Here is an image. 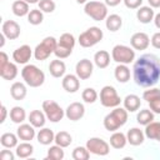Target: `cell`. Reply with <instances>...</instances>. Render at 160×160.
I'll return each mask as SVG.
<instances>
[{
    "label": "cell",
    "instance_id": "6da1fadb",
    "mask_svg": "<svg viewBox=\"0 0 160 160\" xmlns=\"http://www.w3.org/2000/svg\"><path fill=\"white\" fill-rule=\"evenodd\" d=\"M132 76L139 86H154L160 79V59L154 54L141 55L134 64Z\"/></svg>",
    "mask_w": 160,
    "mask_h": 160
},
{
    "label": "cell",
    "instance_id": "7a4b0ae2",
    "mask_svg": "<svg viewBox=\"0 0 160 160\" xmlns=\"http://www.w3.org/2000/svg\"><path fill=\"white\" fill-rule=\"evenodd\" d=\"M128 121V110L125 108H115L104 118V128L108 131H116Z\"/></svg>",
    "mask_w": 160,
    "mask_h": 160
},
{
    "label": "cell",
    "instance_id": "3957f363",
    "mask_svg": "<svg viewBox=\"0 0 160 160\" xmlns=\"http://www.w3.org/2000/svg\"><path fill=\"white\" fill-rule=\"evenodd\" d=\"M21 76H22V80L25 81V84L29 85L30 88H39L45 81L44 71L32 64H28L22 68Z\"/></svg>",
    "mask_w": 160,
    "mask_h": 160
},
{
    "label": "cell",
    "instance_id": "277c9868",
    "mask_svg": "<svg viewBox=\"0 0 160 160\" xmlns=\"http://www.w3.org/2000/svg\"><path fill=\"white\" fill-rule=\"evenodd\" d=\"M56 46H58V40L54 36H46L34 49V56H35V59L39 60V61L46 60L50 56V54L54 52V50L56 49Z\"/></svg>",
    "mask_w": 160,
    "mask_h": 160
},
{
    "label": "cell",
    "instance_id": "5b68a950",
    "mask_svg": "<svg viewBox=\"0 0 160 160\" xmlns=\"http://www.w3.org/2000/svg\"><path fill=\"white\" fill-rule=\"evenodd\" d=\"M102 36H104V34L100 28L91 26L79 35V44L82 48H91V46L96 45L99 41H101Z\"/></svg>",
    "mask_w": 160,
    "mask_h": 160
},
{
    "label": "cell",
    "instance_id": "8992f818",
    "mask_svg": "<svg viewBox=\"0 0 160 160\" xmlns=\"http://www.w3.org/2000/svg\"><path fill=\"white\" fill-rule=\"evenodd\" d=\"M84 11L95 21H101L108 18V5L100 1H89L85 4Z\"/></svg>",
    "mask_w": 160,
    "mask_h": 160
},
{
    "label": "cell",
    "instance_id": "52a82bcc",
    "mask_svg": "<svg viewBox=\"0 0 160 160\" xmlns=\"http://www.w3.org/2000/svg\"><path fill=\"white\" fill-rule=\"evenodd\" d=\"M111 58L118 64H130L135 60V50L126 45H115L111 50Z\"/></svg>",
    "mask_w": 160,
    "mask_h": 160
},
{
    "label": "cell",
    "instance_id": "ba28073f",
    "mask_svg": "<svg viewBox=\"0 0 160 160\" xmlns=\"http://www.w3.org/2000/svg\"><path fill=\"white\" fill-rule=\"evenodd\" d=\"M100 102L105 108H116L120 105L121 99L118 95V91L111 85H105L100 90Z\"/></svg>",
    "mask_w": 160,
    "mask_h": 160
},
{
    "label": "cell",
    "instance_id": "9c48e42d",
    "mask_svg": "<svg viewBox=\"0 0 160 160\" xmlns=\"http://www.w3.org/2000/svg\"><path fill=\"white\" fill-rule=\"evenodd\" d=\"M42 110H44V112L46 115V119L50 120L51 122L60 121L65 115V111L54 100H45L42 102Z\"/></svg>",
    "mask_w": 160,
    "mask_h": 160
},
{
    "label": "cell",
    "instance_id": "30bf717a",
    "mask_svg": "<svg viewBox=\"0 0 160 160\" xmlns=\"http://www.w3.org/2000/svg\"><path fill=\"white\" fill-rule=\"evenodd\" d=\"M88 150L90 151V154H94V155H99V156H105L109 154L110 151V145L100 139V138H90L88 141H86V145Z\"/></svg>",
    "mask_w": 160,
    "mask_h": 160
},
{
    "label": "cell",
    "instance_id": "8fae6325",
    "mask_svg": "<svg viewBox=\"0 0 160 160\" xmlns=\"http://www.w3.org/2000/svg\"><path fill=\"white\" fill-rule=\"evenodd\" d=\"M94 65L89 59H81L75 66V72L80 80H86L92 75Z\"/></svg>",
    "mask_w": 160,
    "mask_h": 160
},
{
    "label": "cell",
    "instance_id": "7c38bea8",
    "mask_svg": "<svg viewBox=\"0 0 160 160\" xmlns=\"http://www.w3.org/2000/svg\"><path fill=\"white\" fill-rule=\"evenodd\" d=\"M20 25L14 21V20H6L2 22V26H1V32L6 36V39L9 40H15L20 36Z\"/></svg>",
    "mask_w": 160,
    "mask_h": 160
},
{
    "label": "cell",
    "instance_id": "4fadbf2b",
    "mask_svg": "<svg viewBox=\"0 0 160 160\" xmlns=\"http://www.w3.org/2000/svg\"><path fill=\"white\" fill-rule=\"evenodd\" d=\"M130 45L134 50H145L150 45V38L148 34H145L142 31L135 32L130 38Z\"/></svg>",
    "mask_w": 160,
    "mask_h": 160
},
{
    "label": "cell",
    "instance_id": "5bb4252c",
    "mask_svg": "<svg viewBox=\"0 0 160 160\" xmlns=\"http://www.w3.org/2000/svg\"><path fill=\"white\" fill-rule=\"evenodd\" d=\"M84 114H85V108L81 102H78V101L71 102L65 110V116L71 121L80 120L84 116Z\"/></svg>",
    "mask_w": 160,
    "mask_h": 160
},
{
    "label": "cell",
    "instance_id": "9a60e30c",
    "mask_svg": "<svg viewBox=\"0 0 160 160\" xmlns=\"http://www.w3.org/2000/svg\"><path fill=\"white\" fill-rule=\"evenodd\" d=\"M32 55V50L29 45H21L12 52V59L16 64H28Z\"/></svg>",
    "mask_w": 160,
    "mask_h": 160
},
{
    "label": "cell",
    "instance_id": "2e32d148",
    "mask_svg": "<svg viewBox=\"0 0 160 160\" xmlns=\"http://www.w3.org/2000/svg\"><path fill=\"white\" fill-rule=\"evenodd\" d=\"M61 85H62V89L66 91V92H70V94H74L79 90L80 88V79L78 78V75H74V74H68L62 78V81H61Z\"/></svg>",
    "mask_w": 160,
    "mask_h": 160
},
{
    "label": "cell",
    "instance_id": "e0dca14e",
    "mask_svg": "<svg viewBox=\"0 0 160 160\" xmlns=\"http://www.w3.org/2000/svg\"><path fill=\"white\" fill-rule=\"evenodd\" d=\"M16 135L22 141H31L36 136V132L31 124H21L16 130Z\"/></svg>",
    "mask_w": 160,
    "mask_h": 160
},
{
    "label": "cell",
    "instance_id": "ac0fdd59",
    "mask_svg": "<svg viewBox=\"0 0 160 160\" xmlns=\"http://www.w3.org/2000/svg\"><path fill=\"white\" fill-rule=\"evenodd\" d=\"M126 139L128 142L132 146H138L141 145L144 142L145 139V132L142 130H140L139 128H131L128 132H126Z\"/></svg>",
    "mask_w": 160,
    "mask_h": 160
},
{
    "label": "cell",
    "instance_id": "d6986e66",
    "mask_svg": "<svg viewBox=\"0 0 160 160\" xmlns=\"http://www.w3.org/2000/svg\"><path fill=\"white\" fill-rule=\"evenodd\" d=\"M155 12L151 6H140L136 11V18L141 24H149L154 20Z\"/></svg>",
    "mask_w": 160,
    "mask_h": 160
},
{
    "label": "cell",
    "instance_id": "ffe728a7",
    "mask_svg": "<svg viewBox=\"0 0 160 160\" xmlns=\"http://www.w3.org/2000/svg\"><path fill=\"white\" fill-rule=\"evenodd\" d=\"M26 94H28L26 86H25V84H22L20 81H15L10 88V95L14 100H18V101L24 100Z\"/></svg>",
    "mask_w": 160,
    "mask_h": 160
},
{
    "label": "cell",
    "instance_id": "44dd1931",
    "mask_svg": "<svg viewBox=\"0 0 160 160\" xmlns=\"http://www.w3.org/2000/svg\"><path fill=\"white\" fill-rule=\"evenodd\" d=\"M49 71H50L51 76H54V78H61V76H64V74L66 71V65H65L64 61H61L59 59L52 60L49 64Z\"/></svg>",
    "mask_w": 160,
    "mask_h": 160
},
{
    "label": "cell",
    "instance_id": "7402d4cb",
    "mask_svg": "<svg viewBox=\"0 0 160 160\" xmlns=\"http://www.w3.org/2000/svg\"><path fill=\"white\" fill-rule=\"evenodd\" d=\"M36 139L41 145H50L55 140V134L49 128H41L36 134Z\"/></svg>",
    "mask_w": 160,
    "mask_h": 160
},
{
    "label": "cell",
    "instance_id": "603a6c76",
    "mask_svg": "<svg viewBox=\"0 0 160 160\" xmlns=\"http://www.w3.org/2000/svg\"><path fill=\"white\" fill-rule=\"evenodd\" d=\"M114 76L119 82L125 84L130 80V69L125 64H119L114 70Z\"/></svg>",
    "mask_w": 160,
    "mask_h": 160
},
{
    "label": "cell",
    "instance_id": "cb8c5ba5",
    "mask_svg": "<svg viewBox=\"0 0 160 160\" xmlns=\"http://www.w3.org/2000/svg\"><path fill=\"white\" fill-rule=\"evenodd\" d=\"M45 121H46V115L40 110H32L29 114V122L34 128H42L45 125Z\"/></svg>",
    "mask_w": 160,
    "mask_h": 160
},
{
    "label": "cell",
    "instance_id": "d4e9b609",
    "mask_svg": "<svg viewBox=\"0 0 160 160\" xmlns=\"http://www.w3.org/2000/svg\"><path fill=\"white\" fill-rule=\"evenodd\" d=\"M94 62L98 68L105 69L110 64V54L106 50H99L94 55Z\"/></svg>",
    "mask_w": 160,
    "mask_h": 160
},
{
    "label": "cell",
    "instance_id": "484cf974",
    "mask_svg": "<svg viewBox=\"0 0 160 160\" xmlns=\"http://www.w3.org/2000/svg\"><path fill=\"white\" fill-rule=\"evenodd\" d=\"M0 76L5 80H14L18 76V66L9 61L5 66L0 68Z\"/></svg>",
    "mask_w": 160,
    "mask_h": 160
},
{
    "label": "cell",
    "instance_id": "4316f807",
    "mask_svg": "<svg viewBox=\"0 0 160 160\" xmlns=\"http://www.w3.org/2000/svg\"><path fill=\"white\" fill-rule=\"evenodd\" d=\"M141 105V101H140V98L135 94H130V95H126L125 99H124V108L130 111V112H134L136 110H139Z\"/></svg>",
    "mask_w": 160,
    "mask_h": 160
},
{
    "label": "cell",
    "instance_id": "83f0119b",
    "mask_svg": "<svg viewBox=\"0 0 160 160\" xmlns=\"http://www.w3.org/2000/svg\"><path fill=\"white\" fill-rule=\"evenodd\" d=\"M145 136L151 139V140H158L160 141V122L151 121L145 126Z\"/></svg>",
    "mask_w": 160,
    "mask_h": 160
},
{
    "label": "cell",
    "instance_id": "f1b7e54d",
    "mask_svg": "<svg viewBox=\"0 0 160 160\" xmlns=\"http://www.w3.org/2000/svg\"><path fill=\"white\" fill-rule=\"evenodd\" d=\"M126 142H128L126 135L121 131H114V134L110 136V145L114 149H122L125 148Z\"/></svg>",
    "mask_w": 160,
    "mask_h": 160
},
{
    "label": "cell",
    "instance_id": "f546056e",
    "mask_svg": "<svg viewBox=\"0 0 160 160\" xmlns=\"http://www.w3.org/2000/svg\"><path fill=\"white\" fill-rule=\"evenodd\" d=\"M34 152V146L29 142V141H24V142H20L18 146H16V150H15V154L18 158L20 159H25V158H29L31 156Z\"/></svg>",
    "mask_w": 160,
    "mask_h": 160
},
{
    "label": "cell",
    "instance_id": "4dcf8cb0",
    "mask_svg": "<svg viewBox=\"0 0 160 160\" xmlns=\"http://www.w3.org/2000/svg\"><path fill=\"white\" fill-rule=\"evenodd\" d=\"M105 25H106V29H108V30L115 32V31H118V30L121 28V25H122V19H121V16L118 15V14H111V15H109V16L106 18Z\"/></svg>",
    "mask_w": 160,
    "mask_h": 160
},
{
    "label": "cell",
    "instance_id": "1f68e13d",
    "mask_svg": "<svg viewBox=\"0 0 160 160\" xmlns=\"http://www.w3.org/2000/svg\"><path fill=\"white\" fill-rule=\"evenodd\" d=\"M18 139H19V136L12 132H4L0 136V144L5 149H12V148L18 146Z\"/></svg>",
    "mask_w": 160,
    "mask_h": 160
},
{
    "label": "cell",
    "instance_id": "d6a6232c",
    "mask_svg": "<svg viewBox=\"0 0 160 160\" xmlns=\"http://www.w3.org/2000/svg\"><path fill=\"white\" fill-rule=\"evenodd\" d=\"M11 10H12L14 15L20 16V18L28 15L29 11H30L29 10V4L26 1H24V0H16V1H14L12 5H11Z\"/></svg>",
    "mask_w": 160,
    "mask_h": 160
},
{
    "label": "cell",
    "instance_id": "836d02e7",
    "mask_svg": "<svg viewBox=\"0 0 160 160\" xmlns=\"http://www.w3.org/2000/svg\"><path fill=\"white\" fill-rule=\"evenodd\" d=\"M55 144L61 148H68L72 142V138L68 131H59L55 134Z\"/></svg>",
    "mask_w": 160,
    "mask_h": 160
},
{
    "label": "cell",
    "instance_id": "e575fe53",
    "mask_svg": "<svg viewBox=\"0 0 160 160\" xmlns=\"http://www.w3.org/2000/svg\"><path fill=\"white\" fill-rule=\"evenodd\" d=\"M10 119L15 124H21L26 119V112L21 106H14L10 110Z\"/></svg>",
    "mask_w": 160,
    "mask_h": 160
},
{
    "label": "cell",
    "instance_id": "d590c367",
    "mask_svg": "<svg viewBox=\"0 0 160 160\" xmlns=\"http://www.w3.org/2000/svg\"><path fill=\"white\" fill-rule=\"evenodd\" d=\"M136 121L140 124V125H148L150 124L151 121H154V112L149 109H142L138 112L136 115Z\"/></svg>",
    "mask_w": 160,
    "mask_h": 160
},
{
    "label": "cell",
    "instance_id": "8d00e7d4",
    "mask_svg": "<svg viewBox=\"0 0 160 160\" xmlns=\"http://www.w3.org/2000/svg\"><path fill=\"white\" fill-rule=\"evenodd\" d=\"M64 148L59 146V145H54V146H50L49 150H48V155H46V159H50V160H62L65 154H64Z\"/></svg>",
    "mask_w": 160,
    "mask_h": 160
},
{
    "label": "cell",
    "instance_id": "74e56055",
    "mask_svg": "<svg viewBox=\"0 0 160 160\" xmlns=\"http://www.w3.org/2000/svg\"><path fill=\"white\" fill-rule=\"evenodd\" d=\"M44 20V15H42V11L40 9H32L29 11L28 14V21L31 24V25H39L41 24Z\"/></svg>",
    "mask_w": 160,
    "mask_h": 160
},
{
    "label": "cell",
    "instance_id": "f35d334b",
    "mask_svg": "<svg viewBox=\"0 0 160 160\" xmlns=\"http://www.w3.org/2000/svg\"><path fill=\"white\" fill-rule=\"evenodd\" d=\"M71 156L74 160H88L90 158V151L86 146H76L72 150Z\"/></svg>",
    "mask_w": 160,
    "mask_h": 160
},
{
    "label": "cell",
    "instance_id": "ab89813d",
    "mask_svg": "<svg viewBox=\"0 0 160 160\" xmlns=\"http://www.w3.org/2000/svg\"><path fill=\"white\" fill-rule=\"evenodd\" d=\"M75 42H76V41H75V38H74V35L70 34V32H64V34L60 36V39L58 40V44H59V45L65 46V48H69V49H74Z\"/></svg>",
    "mask_w": 160,
    "mask_h": 160
},
{
    "label": "cell",
    "instance_id": "60d3db41",
    "mask_svg": "<svg viewBox=\"0 0 160 160\" xmlns=\"http://www.w3.org/2000/svg\"><path fill=\"white\" fill-rule=\"evenodd\" d=\"M81 98L85 102L88 104H92L98 100V92L94 88H86L85 90H82L81 92Z\"/></svg>",
    "mask_w": 160,
    "mask_h": 160
},
{
    "label": "cell",
    "instance_id": "b9f144b4",
    "mask_svg": "<svg viewBox=\"0 0 160 160\" xmlns=\"http://www.w3.org/2000/svg\"><path fill=\"white\" fill-rule=\"evenodd\" d=\"M71 52H72V49L61 46V45H59V44H58L56 49L54 50V54H55V56H56L58 59H66V58H69V56L71 55Z\"/></svg>",
    "mask_w": 160,
    "mask_h": 160
},
{
    "label": "cell",
    "instance_id": "7bdbcfd3",
    "mask_svg": "<svg viewBox=\"0 0 160 160\" xmlns=\"http://www.w3.org/2000/svg\"><path fill=\"white\" fill-rule=\"evenodd\" d=\"M156 98H160V89H158V88H150L149 90H145L142 94V99L148 102Z\"/></svg>",
    "mask_w": 160,
    "mask_h": 160
},
{
    "label": "cell",
    "instance_id": "ee69618b",
    "mask_svg": "<svg viewBox=\"0 0 160 160\" xmlns=\"http://www.w3.org/2000/svg\"><path fill=\"white\" fill-rule=\"evenodd\" d=\"M38 4H39V9L42 12H52L56 6L52 0H40Z\"/></svg>",
    "mask_w": 160,
    "mask_h": 160
},
{
    "label": "cell",
    "instance_id": "f6af8a7d",
    "mask_svg": "<svg viewBox=\"0 0 160 160\" xmlns=\"http://www.w3.org/2000/svg\"><path fill=\"white\" fill-rule=\"evenodd\" d=\"M149 106L154 114H160V98H156V99L149 101Z\"/></svg>",
    "mask_w": 160,
    "mask_h": 160
},
{
    "label": "cell",
    "instance_id": "bcb514c9",
    "mask_svg": "<svg viewBox=\"0 0 160 160\" xmlns=\"http://www.w3.org/2000/svg\"><path fill=\"white\" fill-rule=\"evenodd\" d=\"M125 6L129 9H139L142 4V0H122Z\"/></svg>",
    "mask_w": 160,
    "mask_h": 160
},
{
    "label": "cell",
    "instance_id": "7dc6e473",
    "mask_svg": "<svg viewBox=\"0 0 160 160\" xmlns=\"http://www.w3.org/2000/svg\"><path fill=\"white\" fill-rule=\"evenodd\" d=\"M0 159L1 160H14L15 155L10 151V150H1L0 152Z\"/></svg>",
    "mask_w": 160,
    "mask_h": 160
},
{
    "label": "cell",
    "instance_id": "c3c4849f",
    "mask_svg": "<svg viewBox=\"0 0 160 160\" xmlns=\"http://www.w3.org/2000/svg\"><path fill=\"white\" fill-rule=\"evenodd\" d=\"M151 45L155 48V49H160V31L155 32L152 36H151Z\"/></svg>",
    "mask_w": 160,
    "mask_h": 160
},
{
    "label": "cell",
    "instance_id": "681fc988",
    "mask_svg": "<svg viewBox=\"0 0 160 160\" xmlns=\"http://www.w3.org/2000/svg\"><path fill=\"white\" fill-rule=\"evenodd\" d=\"M8 62H9V58H8L6 52L1 51V52H0V68L5 66V65H6Z\"/></svg>",
    "mask_w": 160,
    "mask_h": 160
},
{
    "label": "cell",
    "instance_id": "f907efd6",
    "mask_svg": "<svg viewBox=\"0 0 160 160\" xmlns=\"http://www.w3.org/2000/svg\"><path fill=\"white\" fill-rule=\"evenodd\" d=\"M6 114H8V110H6V106L5 105H1V118H0V124H2L6 119Z\"/></svg>",
    "mask_w": 160,
    "mask_h": 160
},
{
    "label": "cell",
    "instance_id": "816d5d0a",
    "mask_svg": "<svg viewBox=\"0 0 160 160\" xmlns=\"http://www.w3.org/2000/svg\"><path fill=\"white\" fill-rule=\"evenodd\" d=\"M121 1H122V0H105V4H106L108 6H116V5H119Z\"/></svg>",
    "mask_w": 160,
    "mask_h": 160
},
{
    "label": "cell",
    "instance_id": "f5cc1de1",
    "mask_svg": "<svg viewBox=\"0 0 160 160\" xmlns=\"http://www.w3.org/2000/svg\"><path fill=\"white\" fill-rule=\"evenodd\" d=\"M148 2H149V5L154 9H158V8H160V0H148Z\"/></svg>",
    "mask_w": 160,
    "mask_h": 160
},
{
    "label": "cell",
    "instance_id": "db71d44e",
    "mask_svg": "<svg viewBox=\"0 0 160 160\" xmlns=\"http://www.w3.org/2000/svg\"><path fill=\"white\" fill-rule=\"evenodd\" d=\"M154 24H155V26L158 29H160V12L154 16Z\"/></svg>",
    "mask_w": 160,
    "mask_h": 160
},
{
    "label": "cell",
    "instance_id": "11a10c76",
    "mask_svg": "<svg viewBox=\"0 0 160 160\" xmlns=\"http://www.w3.org/2000/svg\"><path fill=\"white\" fill-rule=\"evenodd\" d=\"M5 38H6V36L1 32V35H0V48H2V46H4V44H5Z\"/></svg>",
    "mask_w": 160,
    "mask_h": 160
},
{
    "label": "cell",
    "instance_id": "9f6ffc18",
    "mask_svg": "<svg viewBox=\"0 0 160 160\" xmlns=\"http://www.w3.org/2000/svg\"><path fill=\"white\" fill-rule=\"evenodd\" d=\"M24 1H26L28 4H36V2H39L40 0H24Z\"/></svg>",
    "mask_w": 160,
    "mask_h": 160
},
{
    "label": "cell",
    "instance_id": "6f0895ef",
    "mask_svg": "<svg viewBox=\"0 0 160 160\" xmlns=\"http://www.w3.org/2000/svg\"><path fill=\"white\" fill-rule=\"evenodd\" d=\"M75 1H76L78 4H86V2H88L86 0H75Z\"/></svg>",
    "mask_w": 160,
    "mask_h": 160
}]
</instances>
